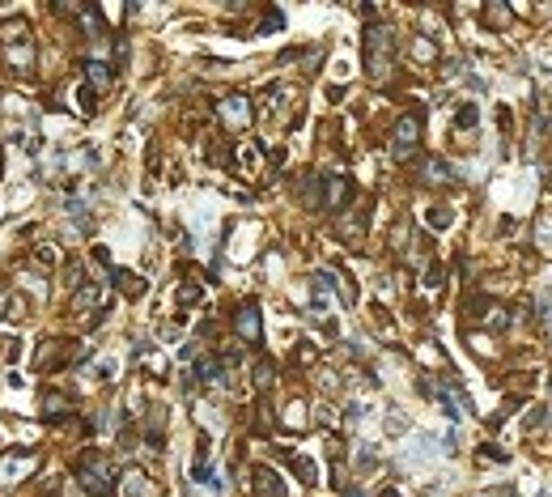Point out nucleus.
<instances>
[{"instance_id": "nucleus-3", "label": "nucleus", "mask_w": 552, "mask_h": 497, "mask_svg": "<svg viewBox=\"0 0 552 497\" xmlns=\"http://www.w3.org/2000/svg\"><path fill=\"white\" fill-rule=\"evenodd\" d=\"M416 145H421V115L408 111V115H399L395 128H391V158L395 162H408L416 154Z\"/></svg>"}, {"instance_id": "nucleus-8", "label": "nucleus", "mask_w": 552, "mask_h": 497, "mask_svg": "<svg viewBox=\"0 0 552 497\" xmlns=\"http://www.w3.org/2000/svg\"><path fill=\"white\" fill-rule=\"evenodd\" d=\"M85 77H89V89H107L111 85V64L107 60H85Z\"/></svg>"}, {"instance_id": "nucleus-23", "label": "nucleus", "mask_w": 552, "mask_h": 497, "mask_svg": "<svg viewBox=\"0 0 552 497\" xmlns=\"http://www.w3.org/2000/svg\"><path fill=\"white\" fill-rule=\"evenodd\" d=\"M179 297H183V302H200V289H195V285H183Z\"/></svg>"}, {"instance_id": "nucleus-15", "label": "nucleus", "mask_w": 552, "mask_h": 497, "mask_svg": "<svg viewBox=\"0 0 552 497\" xmlns=\"http://www.w3.org/2000/svg\"><path fill=\"white\" fill-rule=\"evenodd\" d=\"M429 179H438V183H450V170H446V162L429 158Z\"/></svg>"}, {"instance_id": "nucleus-18", "label": "nucleus", "mask_w": 552, "mask_h": 497, "mask_svg": "<svg viewBox=\"0 0 552 497\" xmlns=\"http://www.w3.org/2000/svg\"><path fill=\"white\" fill-rule=\"evenodd\" d=\"M489 21H493V26H506V21H510V9H501V5H489Z\"/></svg>"}, {"instance_id": "nucleus-14", "label": "nucleus", "mask_w": 552, "mask_h": 497, "mask_svg": "<svg viewBox=\"0 0 552 497\" xmlns=\"http://www.w3.org/2000/svg\"><path fill=\"white\" fill-rule=\"evenodd\" d=\"M43 404H47V416H52V412H68V408H64L68 400H64L60 391H47V395H43Z\"/></svg>"}, {"instance_id": "nucleus-9", "label": "nucleus", "mask_w": 552, "mask_h": 497, "mask_svg": "<svg viewBox=\"0 0 552 497\" xmlns=\"http://www.w3.org/2000/svg\"><path fill=\"white\" fill-rule=\"evenodd\" d=\"M302 200H306V209H319V204H323V179H319V175H310V179L302 183Z\"/></svg>"}, {"instance_id": "nucleus-17", "label": "nucleus", "mask_w": 552, "mask_h": 497, "mask_svg": "<svg viewBox=\"0 0 552 497\" xmlns=\"http://www.w3.org/2000/svg\"><path fill=\"white\" fill-rule=\"evenodd\" d=\"M77 103H81V111H85V115H94V107H98V103H94V89H89V85H81V89H77Z\"/></svg>"}, {"instance_id": "nucleus-24", "label": "nucleus", "mask_w": 552, "mask_h": 497, "mask_svg": "<svg viewBox=\"0 0 552 497\" xmlns=\"http://www.w3.org/2000/svg\"><path fill=\"white\" fill-rule=\"evenodd\" d=\"M344 497H365V493H361V489H348V485H344Z\"/></svg>"}, {"instance_id": "nucleus-10", "label": "nucleus", "mask_w": 552, "mask_h": 497, "mask_svg": "<svg viewBox=\"0 0 552 497\" xmlns=\"http://www.w3.org/2000/svg\"><path fill=\"white\" fill-rule=\"evenodd\" d=\"M115 285L128 293V297H140V293H145V281H140V277H128L123 268H115Z\"/></svg>"}, {"instance_id": "nucleus-11", "label": "nucleus", "mask_w": 552, "mask_h": 497, "mask_svg": "<svg viewBox=\"0 0 552 497\" xmlns=\"http://www.w3.org/2000/svg\"><path fill=\"white\" fill-rule=\"evenodd\" d=\"M98 306V285L89 281L85 289H77V310H94Z\"/></svg>"}, {"instance_id": "nucleus-25", "label": "nucleus", "mask_w": 552, "mask_h": 497, "mask_svg": "<svg viewBox=\"0 0 552 497\" xmlns=\"http://www.w3.org/2000/svg\"><path fill=\"white\" fill-rule=\"evenodd\" d=\"M0 175H5V154H0Z\"/></svg>"}, {"instance_id": "nucleus-19", "label": "nucleus", "mask_w": 552, "mask_h": 497, "mask_svg": "<svg viewBox=\"0 0 552 497\" xmlns=\"http://www.w3.org/2000/svg\"><path fill=\"white\" fill-rule=\"evenodd\" d=\"M476 119H480V111H476V107H463V111H459V128H476Z\"/></svg>"}, {"instance_id": "nucleus-6", "label": "nucleus", "mask_w": 552, "mask_h": 497, "mask_svg": "<svg viewBox=\"0 0 552 497\" xmlns=\"http://www.w3.org/2000/svg\"><path fill=\"white\" fill-rule=\"evenodd\" d=\"M221 119H225V128H246V123H251L246 98H225V103H221Z\"/></svg>"}, {"instance_id": "nucleus-4", "label": "nucleus", "mask_w": 552, "mask_h": 497, "mask_svg": "<svg viewBox=\"0 0 552 497\" xmlns=\"http://www.w3.org/2000/svg\"><path fill=\"white\" fill-rule=\"evenodd\" d=\"M234 332H238L246 344H259L264 323H259V306H255V302H242V306L234 310Z\"/></svg>"}, {"instance_id": "nucleus-22", "label": "nucleus", "mask_w": 552, "mask_h": 497, "mask_svg": "<svg viewBox=\"0 0 552 497\" xmlns=\"http://www.w3.org/2000/svg\"><path fill=\"white\" fill-rule=\"evenodd\" d=\"M9 60H13V64H21V68H26V64H30V60H34V56H30V47H21V52H13V56H9Z\"/></svg>"}, {"instance_id": "nucleus-20", "label": "nucleus", "mask_w": 552, "mask_h": 497, "mask_svg": "<svg viewBox=\"0 0 552 497\" xmlns=\"http://www.w3.org/2000/svg\"><path fill=\"white\" fill-rule=\"evenodd\" d=\"M429 226H450V209H429Z\"/></svg>"}, {"instance_id": "nucleus-12", "label": "nucleus", "mask_w": 552, "mask_h": 497, "mask_svg": "<svg viewBox=\"0 0 552 497\" xmlns=\"http://www.w3.org/2000/svg\"><path fill=\"white\" fill-rule=\"evenodd\" d=\"M293 472L302 476V485H315V463L306 455H293Z\"/></svg>"}, {"instance_id": "nucleus-7", "label": "nucleus", "mask_w": 552, "mask_h": 497, "mask_svg": "<svg viewBox=\"0 0 552 497\" xmlns=\"http://www.w3.org/2000/svg\"><path fill=\"white\" fill-rule=\"evenodd\" d=\"M255 497H289L272 467H255Z\"/></svg>"}, {"instance_id": "nucleus-21", "label": "nucleus", "mask_w": 552, "mask_h": 497, "mask_svg": "<svg viewBox=\"0 0 552 497\" xmlns=\"http://www.w3.org/2000/svg\"><path fill=\"white\" fill-rule=\"evenodd\" d=\"M34 255H39V264H47V268H56V260H60V255H56V246H39Z\"/></svg>"}, {"instance_id": "nucleus-5", "label": "nucleus", "mask_w": 552, "mask_h": 497, "mask_svg": "<svg viewBox=\"0 0 552 497\" xmlns=\"http://www.w3.org/2000/svg\"><path fill=\"white\" fill-rule=\"evenodd\" d=\"M348 200H353V183H348V179H328V183H323V204H328V209H348Z\"/></svg>"}, {"instance_id": "nucleus-26", "label": "nucleus", "mask_w": 552, "mask_h": 497, "mask_svg": "<svg viewBox=\"0 0 552 497\" xmlns=\"http://www.w3.org/2000/svg\"><path fill=\"white\" fill-rule=\"evenodd\" d=\"M383 497H399V493H395V489H387V493H383Z\"/></svg>"}, {"instance_id": "nucleus-2", "label": "nucleus", "mask_w": 552, "mask_h": 497, "mask_svg": "<svg viewBox=\"0 0 552 497\" xmlns=\"http://www.w3.org/2000/svg\"><path fill=\"white\" fill-rule=\"evenodd\" d=\"M391 56H395V34L387 26H370L365 30V72L374 81H383L391 72Z\"/></svg>"}, {"instance_id": "nucleus-1", "label": "nucleus", "mask_w": 552, "mask_h": 497, "mask_svg": "<svg viewBox=\"0 0 552 497\" xmlns=\"http://www.w3.org/2000/svg\"><path fill=\"white\" fill-rule=\"evenodd\" d=\"M77 480L89 497H115V472L103 451H85L77 459Z\"/></svg>"}, {"instance_id": "nucleus-13", "label": "nucleus", "mask_w": 552, "mask_h": 497, "mask_svg": "<svg viewBox=\"0 0 552 497\" xmlns=\"http://www.w3.org/2000/svg\"><path fill=\"white\" fill-rule=\"evenodd\" d=\"M195 379H200V383H213V379H217V361H213V357H200V361H195Z\"/></svg>"}, {"instance_id": "nucleus-16", "label": "nucleus", "mask_w": 552, "mask_h": 497, "mask_svg": "<svg viewBox=\"0 0 552 497\" xmlns=\"http://www.w3.org/2000/svg\"><path fill=\"white\" fill-rule=\"evenodd\" d=\"M412 52H416V60H434V56H438L429 39H416V43H412Z\"/></svg>"}]
</instances>
